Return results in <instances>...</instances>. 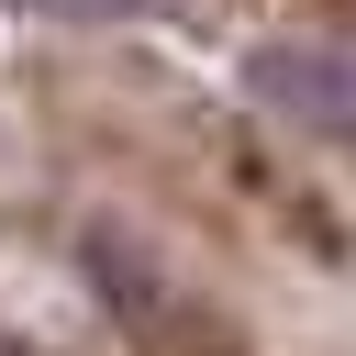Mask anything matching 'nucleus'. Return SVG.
Listing matches in <instances>:
<instances>
[{"instance_id":"obj_2","label":"nucleus","mask_w":356,"mask_h":356,"mask_svg":"<svg viewBox=\"0 0 356 356\" xmlns=\"http://www.w3.org/2000/svg\"><path fill=\"white\" fill-rule=\"evenodd\" d=\"M11 11H44V22H100V11H122V0H11Z\"/></svg>"},{"instance_id":"obj_1","label":"nucleus","mask_w":356,"mask_h":356,"mask_svg":"<svg viewBox=\"0 0 356 356\" xmlns=\"http://www.w3.org/2000/svg\"><path fill=\"white\" fill-rule=\"evenodd\" d=\"M256 89H267V100H289L312 134H334V122H345V67H334V56L278 44V56H256Z\"/></svg>"}]
</instances>
